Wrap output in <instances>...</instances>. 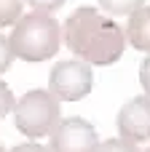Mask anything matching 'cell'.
Instances as JSON below:
<instances>
[{
  "mask_svg": "<svg viewBox=\"0 0 150 152\" xmlns=\"http://www.w3.org/2000/svg\"><path fill=\"white\" fill-rule=\"evenodd\" d=\"M62 37L67 48L81 56V61L97 67L115 64L126 48V32L118 27V21L91 5H81L67 16Z\"/></svg>",
  "mask_w": 150,
  "mask_h": 152,
  "instance_id": "1",
  "label": "cell"
},
{
  "mask_svg": "<svg viewBox=\"0 0 150 152\" xmlns=\"http://www.w3.org/2000/svg\"><path fill=\"white\" fill-rule=\"evenodd\" d=\"M8 43H11V51L16 59L46 61V59L56 56V51L62 45V29L51 13L32 11V13H24L13 24Z\"/></svg>",
  "mask_w": 150,
  "mask_h": 152,
  "instance_id": "2",
  "label": "cell"
},
{
  "mask_svg": "<svg viewBox=\"0 0 150 152\" xmlns=\"http://www.w3.org/2000/svg\"><path fill=\"white\" fill-rule=\"evenodd\" d=\"M59 99L51 91H27L16 104H13V123L16 128L30 136V139H43L51 136L54 128L59 126Z\"/></svg>",
  "mask_w": 150,
  "mask_h": 152,
  "instance_id": "3",
  "label": "cell"
},
{
  "mask_svg": "<svg viewBox=\"0 0 150 152\" xmlns=\"http://www.w3.org/2000/svg\"><path fill=\"white\" fill-rule=\"evenodd\" d=\"M94 88V72L91 64L81 59H64L56 61L51 75H48V91L59 102H78L86 99Z\"/></svg>",
  "mask_w": 150,
  "mask_h": 152,
  "instance_id": "4",
  "label": "cell"
},
{
  "mask_svg": "<svg viewBox=\"0 0 150 152\" xmlns=\"http://www.w3.org/2000/svg\"><path fill=\"white\" fill-rule=\"evenodd\" d=\"M99 139L97 128L83 118H64L51 134L48 150L51 152H97Z\"/></svg>",
  "mask_w": 150,
  "mask_h": 152,
  "instance_id": "5",
  "label": "cell"
},
{
  "mask_svg": "<svg viewBox=\"0 0 150 152\" xmlns=\"http://www.w3.org/2000/svg\"><path fill=\"white\" fill-rule=\"evenodd\" d=\"M118 134L126 142H150V96H134L118 110Z\"/></svg>",
  "mask_w": 150,
  "mask_h": 152,
  "instance_id": "6",
  "label": "cell"
},
{
  "mask_svg": "<svg viewBox=\"0 0 150 152\" xmlns=\"http://www.w3.org/2000/svg\"><path fill=\"white\" fill-rule=\"evenodd\" d=\"M123 32H126V40L137 51L150 53V5H142L140 11H134L129 16V24Z\"/></svg>",
  "mask_w": 150,
  "mask_h": 152,
  "instance_id": "7",
  "label": "cell"
},
{
  "mask_svg": "<svg viewBox=\"0 0 150 152\" xmlns=\"http://www.w3.org/2000/svg\"><path fill=\"white\" fill-rule=\"evenodd\" d=\"M107 16H132L145 5V0H97Z\"/></svg>",
  "mask_w": 150,
  "mask_h": 152,
  "instance_id": "8",
  "label": "cell"
},
{
  "mask_svg": "<svg viewBox=\"0 0 150 152\" xmlns=\"http://www.w3.org/2000/svg\"><path fill=\"white\" fill-rule=\"evenodd\" d=\"M21 19V0H0V27L16 24Z\"/></svg>",
  "mask_w": 150,
  "mask_h": 152,
  "instance_id": "9",
  "label": "cell"
},
{
  "mask_svg": "<svg viewBox=\"0 0 150 152\" xmlns=\"http://www.w3.org/2000/svg\"><path fill=\"white\" fill-rule=\"evenodd\" d=\"M97 152H140V147L126 139H107V142H99Z\"/></svg>",
  "mask_w": 150,
  "mask_h": 152,
  "instance_id": "10",
  "label": "cell"
},
{
  "mask_svg": "<svg viewBox=\"0 0 150 152\" xmlns=\"http://www.w3.org/2000/svg\"><path fill=\"white\" fill-rule=\"evenodd\" d=\"M13 104H16V102H13V94H11V88H8V86L0 80V120H3V118H5L11 110H13Z\"/></svg>",
  "mask_w": 150,
  "mask_h": 152,
  "instance_id": "11",
  "label": "cell"
},
{
  "mask_svg": "<svg viewBox=\"0 0 150 152\" xmlns=\"http://www.w3.org/2000/svg\"><path fill=\"white\" fill-rule=\"evenodd\" d=\"M11 59H13L11 43H8V37H3V35H0V75L11 67Z\"/></svg>",
  "mask_w": 150,
  "mask_h": 152,
  "instance_id": "12",
  "label": "cell"
},
{
  "mask_svg": "<svg viewBox=\"0 0 150 152\" xmlns=\"http://www.w3.org/2000/svg\"><path fill=\"white\" fill-rule=\"evenodd\" d=\"M35 11H40V13H51V11H56V8H62L64 5V0H27Z\"/></svg>",
  "mask_w": 150,
  "mask_h": 152,
  "instance_id": "13",
  "label": "cell"
},
{
  "mask_svg": "<svg viewBox=\"0 0 150 152\" xmlns=\"http://www.w3.org/2000/svg\"><path fill=\"white\" fill-rule=\"evenodd\" d=\"M140 83H142L145 96H150V53L142 59V64H140Z\"/></svg>",
  "mask_w": 150,
  "mask_h": 152,
  "instance_id": "14",
  "label": "cell"
},
{
  "mask_svg": "<svg viewBox=\"0 0 150 152\" xmlns=\"http://www.w3.org/2000/svg\"><path fill=\"white\" fill-rule=\"evenodd\" d=\"M11 152H51V150H48V147H43V144H38V142H24V144L13 147Z\"/></svg>",
  "mask_w": 150,
  "mask_h": 152,
  "instance_id": "15",
  "label": "cell"
},
{
  "mask_svg": "<svg viewBox=\"0 0 150 152\" xmlns=\"http://www.w3.org/2000/svg\"><path fill=\"white\" fill-rule=\"evenodd\" d=\"M0 152H5V150H3V144H0Z\"/></svg>",
  "mask_w": 150,
  "mask_h": 152,
  "instance_id": "16",
  "label": "cell"
},
{
  "mask_svg": "<svg viewBox=\"0 0 150 152\" xmlns=\"http://www.w3.org/2000/svg\"><path fill=\"white\" fill-rule=\"evenodd\" d=\"M145 152H150V147H148V150H145Z\"/></svg>",
  "mask_w": 150,
  "mask_h": 152,
  "instance_id": "17",
  "label": "cell"
}]
</instances>
